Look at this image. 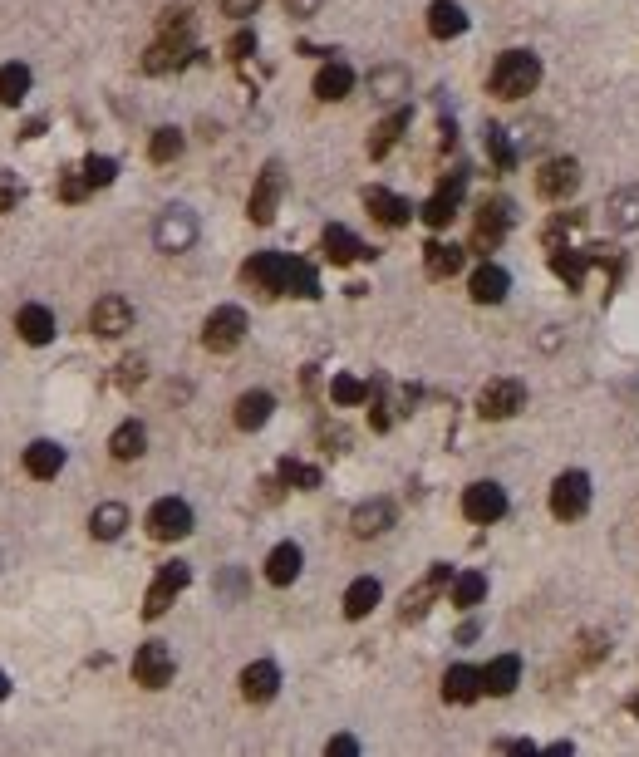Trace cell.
<instances>
[{
	"label": "cell",
	"mask_w": 639,
	"mask_h": 757,
	"mask_svg": "<svg viewBox=\"0 0 639 757\" xmlns=\"http://www.w3.org/2000/svg\"><path fill=\"white\" fill-rule=\"evenodd\" d=\"M536 84H541V59L531 50L497 55V64H492V94L497 99H526V94H536Z\"/></svg>",
	"instance_id": "obj_1"
},
{
	"label": "cell",
	"mask_w": 639,
	"mask_h": 757,
	"mask_svg": "<svg viewBox=\"0 0 639 757\" xmlns=\"http://www.w3.org/2000/svg\"><path fill=\"white\" fill-rule=\"evenodd\" d=\"M241 340H246V310H241V305H222V310L207 315L202 345H207L212 354H232Z\"/></svg>",
	"instance_id": "obj_2"
},
{
	"label": "cell",
	"mask_w": 639,
	"mask_h": 757,
	"mask_svg": "<svg viewBox=\"0 0 639 757\" xmlns=\"http://www.w3.org/2000/svg\"><path fill=\"white\" fill-rule=\"evenodd\" d=\"M197 212L192 207H168L163 217H158V227H153V241H158V251H168V256H177V251H192L197 246Z\"/></svg>",
	"instance_id": "obj_3"
},
{
	"label": "cell",
	"mask_w": 639,
	"mask_h": 757,
	"mask_svg": "<svg viewBox=\"0 0 639 757\" xmlns=\"http://www.w3.org/2000/svg\"><path fill=\"white\" fill-rule=\"evenodd\" d=\"M173 669H177V659L163 640H148L133 654V679H138L143 689H168V684H173Z\"/></svg>",
	"instance_id": "obj_4"
},
{
	"label": "cell",
	"mask_w": 639,
	"mask_h": 757,
	"mask_svg": "<svg viewBox=\"0 0 639 757\" xmlns=\"http://www.w3.org/2000/svg\"><path fill=\"white\" fill-rule=\"evenodd\" d=\"M291 266H295V256H281V251H261V256H251L246 261V281L256 286V291H266V295H286V286H291Z\"/></svg>",
	"instance_id": "obj_5"
},
{
	"label": "cell",
	"mask_w": 639,
	"mask_h": 757,
	"mask_svg": "<svg viewBox=\"0 0 639 757\" xmlns=\"http://www.w3.org/2000/svg\"><path fill=\"white\" fill-rule=\"evenodd\" d=\"M585 507H590V477L585 472H561L556 487H551V512L561 522H576V517H585Z\"/></svg>",
	"instance_id": "obj_6"
},
{
	"label": "cell",
	"mask_w": 639,
	"mask_h": 757,
	"mask_svg": "<svg viewBox=\"0 0 639 757\" xmlns=\"http://www.w3.org/2000/svg\"><path fill=\"white\" fill-rule=\"evenodd\" d=\"M148 531H153V541H182V536L192 531V507H187L182 497H163V502H153V512H148Z\"/></svg>",
	"instance_id": "obj_7"
},
{
	"label": "cell",
	"mask_w": 639,
	"mask_h": 757,
	"mask_svg": "<svg viewBox=\"0 0 639 757\" xmlns=\"http://www.w3.org/2000/svg\"><path fill=\"white\" fill-rule=\"evenodd\" d=\"M187 581H192V571H187L182 561H168V566H163V571L153 576V585H148L143 615H148V620H158V615H163V610L173 605L177 595H182V585H187Z\"/></svg>",
	"instance_id": "obj_8"
},
{
	"label": "cell",
	"mask_w": 639,
	"mask_h": 757,
	"mask_svg": "<svg viewBox=\"0 0 639 757\" xmlns=\"http://www.w3.org/2000/svg\"><path fill=\"white\" fill-rule=\"evenodd\" d=\"M89 330H94V335H104V340H118L123 330H133V305H128L123 295H104V300H94V310H89Z\"/></svg>",
	"instance_id": "obj_9"
},
{
	"label": "cell",
	"mask_w": 639,
	"mask_h": 757,
	"mask_svg": "<svg viewBox=\"0 0 639 757\" xmlns=\"http://www.w3.org/2000/svg\"><path fill=\"white\" fill-rule=\"evenodd\" d=\"M281 192H286V173H281V163H271L266 173H261V182L251 187V202H246V212H251V222H271L276 217V207H281Z\"/></svg>",
	"instance_id": "obj_10"
},
{
	"label": "cell",
	"mask_w": 639,
	"mask_h": 757,
	"mask_svg": "<svg viewBox=\"0 0 639 757\" xmlns=\"http://www.w3.org/2000/svg\"><path fill=\"white\" fill-rule=\"evenodd\" d=\"M463 187H467L463 173H448V177H443V182H438V192H433V197L423 202V222H428V227H448V222L458 217Z\"/></svg>",
	"instance_id": "obj_11"
},
{
	"label": "cell",
	"mask_w": 639,
	"mask_h": 757,
	"mask_svg": "<svg viewBox=\"0 0 639 757\" xmlns=\"http://www.w3.org/2000/svg\"><path fill=\"white\" fill-rule=\"evenodd\" d=\"M522 404H526V389L517 379H492V384L477 394V413H482V418H512Z\"/></svg>",
	"instance_id": "obj_12"
},
{
	"label": "cell",
	"mask_w": 639,
	"mask_h": 757,
	"mask_svg": "<svg viewBox=\"0 0 639 757\" xmlns=\"http://www.w3.org/2000/svg\"><path fill=\"white\" fill-rule=\"evenodd\" d=\"M576 187H581V163H576V158H551V163L536 173V192L551 197V202L571 197Z\"/></svg>",
	"instance_id": "obj_13"
},
{
	"label": "cell",
	"mask_w": 639,
	"mask_h": 757,
	"mask_svg": "<svg viewBox=\"0 0 639 757\" xmlns=\"http://www.w3.org/2000/svg\"><path fill=\"white\" fill-rule=\"evenodd\" d=\"M507 512V492L497 482H472L463 492V517L467 522H497Z\"/></svg>",
	"instance_id": "obj_14"
},
{
	"label": "cell",
	"mask_w": 639,
	"mask_h": 757,
	"mask_svg": "<svg viewBox=\"0 0 639 757\" xmlns=\"http://www.w3.org/2000/svg\"><path fill=\"white\" fill-rule=\"evenodd\" d=\"M276 689H281V669L271 659H256V664L241 669V699L246 703H271Z\"/></svg>",
	"instance_id": "obj_15"
},
{
	"label": "cell",
	"mask_w": 639,
	"mask_h": 757,
	"mask_svg": "<svg viewBox=\"0 0 639 757\" xmlns=\"http://www.w3.org/2000/svg\"><path fill=\"white\" fill-rule=\"evenodd\" d=\"M364 207H369V217L384 222V227H408V217H413V207H408L404 197H394V192H384V187H369V192H364Z\"/></svg>",
	"instance_id": "obj_16"
},
{
	"label": "cell",
	"mask_w": 639,
	"mask_h": 757,
	"mask_svg": "<svg viewBox=\"0 0 639 757\" xmlns=\"http://www.w3.org/2000/svg\"><path fill=\"white\" fill-rule=\"evenodd\" d=\"M507 286H512V276L502 271V266H477L472 271V281H467V291H472V300L477 305H497V300H507Z\"/></svg>",
	"instance_id": "obj_17"
},
{
	"label": "cell",
	"mask_w": 639,
	"mask_h": 757,
	"mask_svg": "<svg viewBox=\"0 0 639 757\" xmlns=\"http://www.w3.org/2000/svg\"><path fill=\"white\" fill-rule=\"evenodd\" d=\"M517 679H522V659H517V654H502V659H492V664L482 669V694L507 699V694L517 689Z\"/></svg>",
	"instance_id": "obj_18"
},
{
	"label": "cell",
	"mask_w": 639,
	"mask_h": 757,
	"mask_svg": "<svg viewBox=\"0 0 639 757\" xmlns=\"http://www.w3.org/2000/svg\"><path fill=\"white\" fill-rule=\"evenodd\" d=\"M467 30V15L458 0H433L428 5V35L433 40H453V35H463Z\"/></svg>",
	"instance_id": "obj_19"
},
{
	"label": "cell",
	"mask_w": 639,
	"mask_h": 757,
	"mask_svg": "<svg viewBox=\"0 0 639 757\" xmlns=\"http://www.w3.org/2000/svg\"><path fill=\"white\" fill-rule=\"evenodd\" d=\"M349 526H354V536H379V531H389V526H394V502H384V497L359 502Z\"/></svg>",
	"instance_id": "obj_20"
},
{
	"label": "cell",
	"mask_w": 639,
	"mask_h": 757,
	"mask_svg": "<svg viewBox=\"0 0 639 757\" xmlns=\"http://www.w3.org/2000/svg\"><path fill=\"white\" fill-rule=\"evenodd\" d=\"M15 330H20L25 345H50V340H55V315H50L45 305H25V310L15 315Z\"/></svg>",
	"instance_id": "obj_21"
},
{
	"label": "cell",
	"mask_w": 639,
	"mask_h": 757,
	"mask_svg": "<svg viewBox=\"0 0 639 757\" xmlns=\"http://www.w3.org/2000/svg\"><path fill=\"white\" fill-rule=\"evenodd\" d=\"M512 227V207L507 202H482L477 207V246H497Z\"/></svg>",
	"instance_id": "obj_22"
},
{
	"label": "cell",
	"mask_w": 639,
	"mask_h": 757,
	"mask_svg": "<svg viewBox=\"0 0 639 757\" xmlns=\"http://www.w3.org/2000/svg\"><path fill=\"white\" fill-rule=\"evenodd\" d=\"M482 694V669H472V664H453L448 674H443V699L448 703H472Z\"/></svg>",
	"instance_id": "obj_23"
},
{
	"label": "cell",
	"mask_w": 639,
	"mask_h": 757,
	"mask_svg": "<svg viewBox=\"0 0 639 757\" xmlns=\"http://www.w3.org/2000/svg\"><path fill=\"white\" fill-rule=\"evenodd\" d=\"M605 222H610L615 232H635L639 227V187H620V192H610V202H605Z\"/></svg>",
	"instance_id": "obj_24"
},
{
	"label": "cell",
	"mask_w": 639,
	"mask_h": 757,
	"mask_svg": "<svg viewBox=\"0 0 639 757\" xmlns=\"http://www.w3.org/2000/svg\"><path fill=\"white\" fill-rule=\"evenodd\" d=\"M59 467H64V448H59V443L40 438V443H30V448H25V472H30V477L50 482V477H59Z\"/></svg>",
	"instance_id": "obj_25"
},
{
	"label": "cell",
	"mask_w": 639,
	"mask_h": 757,
	"mask_svg": "<svg viewBox=\"0 0 639 757\" xmlns=\"http://www.w3.org/2000/svg\"><path fill=\"white\" fill-rule=\"evenodd\" d=\"M423 266H428V276H433V281H448V276H458V271H463V246L428 241V246H423Z\"/></svg>",
	"instance_id": "obj_26"
},
{
	"label": "cell",
	"mask_w": 639,
	"mask_h": 757,
	"mask_svg": "<svg viewBox=\"0 0 639 757\" xmlns=\"http://www.w3.org/2000/svg\"><path fill=\"white\" fill-rule=\"evenodd\" d=\"M300 566H305L300 546H295V541H281V546L266 556V581L271 585H291L295 576H300Z\"/></svg>",
	"instance_id": "obj_27"
},
{
	"label": "cell",
	"mask_w": 639,
	"mask_h": 757,
	"mask_svg": "<svg viewBox=\"0 0 639 757\" xmlns=\"http://www.w3.org/2000/svg\"><path fill=\"white\" fill-rule=\"evenodd\" d=\"M271 408H276V399H271L266 389L241 394V399H236V428H241V433H256V428L271 418Z\"/></svg>",
	"instance_id": "obj_28"
},
{
	"label": "cell",
	"mask_w": 639,
	"mask_h": 757,
	"mask_svg": "<svg viewBox=\"0 0 639 757\" xmlns=\"http://www.w3.org/2000/svg\"><path fill=\"white\" fill-rule=\"evenodd\" d=\"M325 256H330L335 266H349V261H364L369 246L349 232V227H325Z\"/></svg>",
	"instance_id": "obj_29"
},
{
	"label": "cell",
	"mask_w": 639,
	"mask_h": 757,
	"mask_svg": "<svg viewBox=\"0 0 639 757\" xmlns=\"http://www.w3.org/2000/svg\"><path fill=\"white\" fill-rule=\"evenodd\" d=\"M192 59V45L187 40H158L148 55H143V69L148 74H168V69H182Z\"/></svg>",
	"instance_id": "obj_30"
},
{
	"label": "cell",
	"mask_w": 639,
	"mask_h": 757,
	"mask_svg": "<svg viewBox=\"0 0 639 757\" xmlns=\"http://www.w3.org/2000/svg\"><path fill=\"white\" fill-rule=\"evenodd\" d=\"M349 89H354V69L349 64H340V59H330L320 74H315V94L325 99V104H335V99H345Z\"/></svg>",
	"instance_id": "obj_31"
},
{
	"label": "cell",
	"mask_w": 639,
	"mask_h": 757,
	"mask_svg": "<svg viewBox=\"0 0 639 757\" xmlns=\"http://www.w3.org/2000/svg\"><path fill=\"white\" fill-rule=\"evenodd\" d=\"M143 448H148V433H143V423H118L114 438H109V453H114L118 463H133V458H143Z\"/></svg>",
	"instance_id": "obj_32"
},
{
	"label": "cell",
	"mask_w": 639,
	"mask_h": 757,
	"mask_svg": "<svg viewBox=\"0 0 639 757\" xmlns=\"http://www.w3.org/2000/svg\"><path fill=\"white\" fill-rule=\"evenodd\" d=\"M379 595H384V590H379V581H374V576H359V581L345 590V615H349V620H364V615L379 605Z\"/></svg>",
	"instance_id": "obj_33"
},
{
	"label": "cell",
	"mask_w": 639,
	"mask_h": 757,
	"mask_svg": "<svg viewBox=\"0 0 639 757\" xmlns=\"http://www.w3.org/2000/svg\"><path fill=\"white\" fill-rule=\"evenodd\" d=\"M123 526H128V507H123V502H104V507H94V517H89V531H94L99 541L123 536Z\"/></svg>",
	"instance_id": "obj_34"
},
{
	"label": "cell",
	"mask_w": 639,
	"mask_h": 757,
	"mask_svg": "<svg viewBox=\"0 0 639 757\" xmlns=\"http://www.w3.org/2000/svg\"><path fill=\"white\" fill-rule=\"evenodd\" d=\"M404 128H408V109H394V114L374 128V138H369V158H384V153L404 138Z\"/></svg>",
	"instance_id": "obj_35"
},
{
	"label": "cell",
	"mask_w": 639,
	"mask_h": 757,
	"mask_svg": "<svg viewBox=\"0 0 639 757\" xmlns=\"http://www.w3.org/2000/svg\"><path fill=\"white\" fill-rule=\"evenodd\" d=\"M443 581H448V566H433V571H428V581L418 585L413 595H404V620H418V615L428 610V600L438 595V585Z\"/></svg>",
	"instance_id": "obj_36"
},
{
	"label": "cell",
	"mask_w": 639,
	"mask_h": 757,
	"mask_svg": "<svg viewBox=\"0 0 639 757\" xmlns=\"http://www.w3.org/2000/svg\"><path fill=\"white\" fill-rule=\"evenodd\" d=\"M30 94V69L25 64H0V104H20Z\"/></svg>",
	"instance_id": "obj_37"
},
{
	"label": "cell",
	"mask_w": 639,
	"mask_h": 757,
	"mask_svg": "<svg viewBox=\"0 0 639 757\" xmlns=\"http://www.w3.org/2000/svg\"><path fill=\"white\" fill-rule=\"evenodd\" d=\"M482 595H487V576H482V571H463V576L453 581V605H463V610L482 605Z\"/></svg>",
	"instance_id": "obj_38"
},
{
	"label": "cell",
	"mask_w": 639,
	"mask_h": 757,
	"mask_svg": "<svg viewBox=\"0 0 639 757\" xmlns=\"http://www.w3.org/2000/svg\"><path fill=\"white\" fill-rule=\"evenodd\" d=\"M369 89H374L379 99H399V94H408V74L404 69H374V74H369Z\"/></svg>",
	"instance_id": "obj_39"
},
{
	"label": "cell",
	"mask_w": 639,
	"mask_h": 757,
	"mask_svg": "<svg viewBox=\"0 0 639 757\" xmlns=\"http://www.w3.org/2000/svg\"><path fill=\"white\" fill-rule=\"evenodd\" d=\"M551 266H556V276H561V281H566L571 291H576V286L585 281V256H576L571 246H561V251L551 256Z\"/></svg>",
	"instance_id": "obj_40"
},
{
	"label": "cell",
	"mask_w": 639,
	"mask_h": 757,
	"mask_svg": "<svg viewBox=\"0 0 639 757\" xmlns=\"http://www.w3.org/2000/svg\"><path fill=\"white\" fill-rule=\"evenodd\" d=\"M177 153H182V133H177V128H158L153 143H148V158H153V163H173Z\"/></svg>",
	"instance_id": "obj_41"
},
{
	"label": "cell",
	"mask_w": 639,
	"mask_h": 757,
	"mask_svg": "<svg viewBox=\"0 0 639 757\" xmlns=\"http://www.w3.org/2000/svg\"><path fill=\"white\" fill-rule=\"evenodd\" d=\"M286 295H300V300H315V295H320V276H315V266H305V261H295V266H291V286H286Z\"/></svg>",
	"instance_id": "obj_42"
},
{
	"label": "cell",
	"mask_w": 639,
	"mask_h": 757,
	"mask_svg": "<svg viewBox=\"0 0 639 757\" xmlns=\"http://www.w3.org/2000/svg\"><path fill=\"white\" fill-rule=\"evenodd\" d=\"M330 399H335V404H364V399H369V384L354 379V374H340V379L330 384Z\"/></svg>",
	"instance_id": "obj_43"
},
{
	"label": "cell",
	"mask_w": 639,
	"mask_h": 757,
	"mask_svg": "<svg viewBox=\"0 0 639 757\" xmlns=\"http://www.w3.org/2000/svg\"><path fill=\"white\" fill-rule=\"evenodd\" d=\"M487 153H492V163L507 173L512 163H517V153H512V138H507V128H487Z\"/></svg>",
	"instance_id": "obj_44"
},
{
	"label": "cell",
	"mask_w": 639,
	"mask_h": 757,
	"mask_svg": "<svg viewBox=\"0 0 639 757\" xmlns=\"http://www.w3.org/2000/svg\"><path fill=\"white\" fill-rule=\"evenodd\" d=\"M281 477H286L291 487H300V492L320 487V472H315V467H305V463H295V458H286V463H281Z\"/></svg>",
	"instance_id": "obj_45"
},
{
	"label": "cell",
	"mask_w": 639,
	"mask_h": 757,
	"mask_svg": "<svg viewBox=\"0 0 639 757\" xmlns=\"http://www.w3.org/2000/svg\"><path fill=\"white\" fill-rule=\"evenodd\" d=\"M84 177H89V187H109L118 177V163L114 158H84Z\"/></svg>",
	"instance_id": "obj_46"
},
{
	"label": "cell",
	"mask_w": 639,
	"mask_h": 757,
	"mask_svg": "<svg viewBox=\"0 0 639 757\" xmlns=\"http://www.w3.org/2000/svg\"><path fill=\"white\" fill-rule=\"evenodd\" d=\"M84 192H94V187H89V177H84V168H74V173L59 177V197H64V202H79Z\"/></svg>",
	"instance_id": "obj_47"
},
{
	"label": "cell",
	"mask_w": 639,
	"mask_h": 757,
	"mask_svg": "<svg viewBox=\"0 0 639 757\" xmlns=\"http://www.w3.org/2000/svg\"><path fill=\"white\" fill-rule=\"evenodd\" d=\"M25 197V187H20V177L15 173H0V212H15V202Z\"/></svg>",
	"instance_id": "obj_48"
},
{
	"label": "cell",
	"mask_w": 639,
	"mask_h": 757,
	"mask_svg": "<svg viewBox=\"0 0 639 757\" xmlns=\"http://www.w3.org/2000/svg\"><path fill=\"white\" fill-rule=\"evenodd\" d=\"M143 369H148V364H143L138 354H133V359H123V364H118V389H133V384H143Z\"/></svg>",
	"instance_id": "obj_49"
},
{
	"label": "cell",
	"mask_w": 639,
	"mask_h": 757,
	"mask_svg": "<svg viewBox=\"0 0 639 757\" xmlns=\"http://www.w3.org/2000/svg\"><path fill=\"white\" fill-rule=\"evenodd\" d=\"M256 5H261V0H222V10H227V15H236V20L256 15Z\"/></svg>",
	"instance_id": "obj_50"
},
{
	"label": "cell",
	"mask_w": 639,
	"mask_h": 757,
	"mask_svg": "<svg viewBox=\"0 0 639 757\" xmlns=\"http://www.w3.org/2000/svg\"><path fill=\"white\" fill-rule=\"evenodd\" d=\"M251 50H256V35H246V30H241V35L232 40V59H246Z\"/></svg>",
	"instance_id": "obj_51"
},
{
	"label": "cell",
	"mask_w": 639,
	"mask_h": 757,
	"mask_svg": "<svg viewBox=\"0 0 639 757\" xmlns=\"http://www.w3.org/2000/svg\"><path fill=\"white\" fill-rule=\"evenodd\" d=\"M320 5H325V0H286V10H291V15H300V20H305V15H315Z\"/></svg>",
	"instance_id": "obj_52"
},
{
	"label": "cell",
	"mask_w": 639,
	"mask_h": 757,
	"mask_svg": "<svg viewBox=\"0 0 639 757\" xmlns=\"http://www.w3.org/2000/svg\"><path fill=\"white\" fill-rule=\"evenodd\" d=\"M330 753H335V757H340V753L354 757V753H359V743H354V738H330Z\"/></svg>",
	"instance_id": "obj_53"
},
{
	"label": "cell",
	"mask_w": 639,
	"mask_h": 757,
	"mask_svg": "<svg viewBox=\"0 0 639 757\" xmlns=\"http://www.w3.org/2000/svg\"><path fill=\"white\" fill-rule=\"evenodd\" d=\"M502 753H536V743H522V738H517V743H502Z\"/></svg>",
	"instance_id": "obj_54"
},
{
	"label": "cell",
	"mask_w": 639,
	"mask_h": 757,
	"mask_svg": "<svg viewBox=\"0 0 639 757\" xmlns=\"http://www.w3.org/2000/svg\"><path fill=\"white\" fill-rule=\"evenodd\" d=\"M5 694H10V679H5V674H0V699H5Z\"/></svg>",
	"instance_id": "obj_55"
},
{
	"label": "cell",
	"mask_w": 639,
	"mask_h": 757,
	"mask_svg": "<svg viewBox=\"0 0 639 757\" xmlns=\"http://www.w3.org/2000/svg\"><path fill=\"white\" fill-rule=\"evenodd\" d=\"M630 708H635V713H639V694H635V699H630Z\"/></svg>",
	"instance_id": "obj_56"
}]
</instances>
